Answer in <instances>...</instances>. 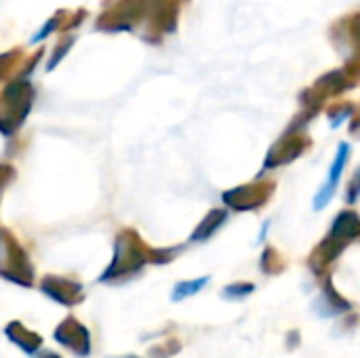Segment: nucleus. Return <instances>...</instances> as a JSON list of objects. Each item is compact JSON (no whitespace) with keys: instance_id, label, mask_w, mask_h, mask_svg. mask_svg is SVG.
I'll return each mask as SVG.
<instances>
[{"instance_id":"f257e3e1","label":"nucleus","mask_w":360,"mask_h":358,"mask_svg":"<svg viewBox=\"0 0 360 358\" xmlns=\"http://www.w3.org/2000/svg\"><path fill=\"white\" fill-rule=\"evenodd\" d=\"M348 152H350V146H348V143H342V146H340V150H338L335 162H333V167H331L329 184H325V188H323V190H321V194L316 196V205H314L316 209H323V207L331 200V196H333V192H335V188H338V184H340L342 171H344V167H346Z\"/></svg>"},{"instance_id":"f03ea898","label":"nucleus","mask_w":360,"mask_h":358,"mask_svg":"<svg viewBox=\"0 0 360 358\" xmlns=\"http://www.w3.org/2000/svg\"><path fill=\"white\" fill-rule=\"evenodd\" d=\"M207 283H209V279H207V276H205V279H198V281H186V283H179V285H175V289H173V293H171V300H173V302H181V300H186V298H190V295L198 293Z\"/></svg>"},{"instance_id":"7ed1b4c3","label":"nucleus","mask_w":360,"mask_h":358,"mask_svg":"<svg viewBox=\"0 0 360 358\" xmlns=\"http://www.w3.org/2000/svg\"><path fill=\"white\" fill-rule=\"evenodd\" d=\"M253 285H243V283H238V285H230V287H226L224 289V298H228V300H240V298H247V295H251L253 293Z\"/></svg>"}]
</instances>
